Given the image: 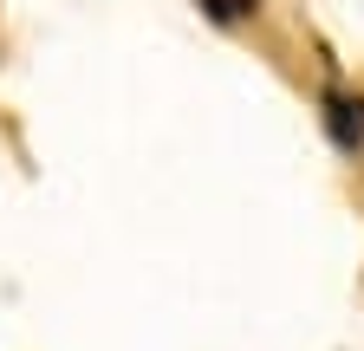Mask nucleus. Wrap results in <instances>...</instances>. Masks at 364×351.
<instances>
[{"mask_svg": "<svg viewBox=\"0 0 364 351\" xmlns=\"http://www.w3.org/2000/svg\"><path fill=\"white\" fill-rule=\"evenodd\" d=\"M202 7H208V14H215V20H241V14H247V7H254V0H202Z\"/></svg>", "mask_w": 364, "mask_h": 351, "instance_id": "f257e3e1", "label": "nucleus"}]
</instances>
